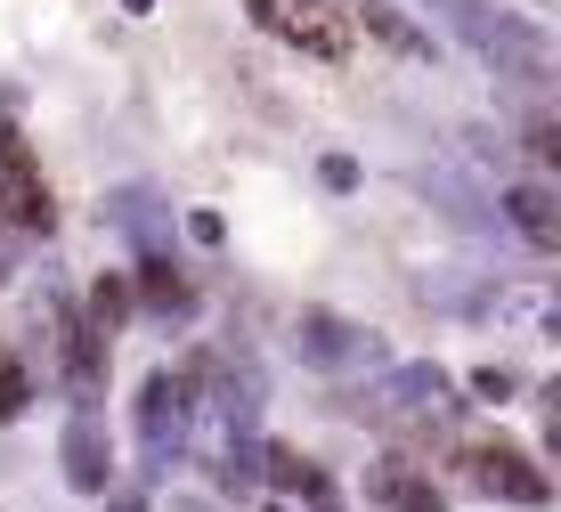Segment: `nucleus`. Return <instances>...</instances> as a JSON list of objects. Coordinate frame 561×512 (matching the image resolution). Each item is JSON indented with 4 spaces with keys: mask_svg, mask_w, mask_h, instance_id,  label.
<instances>
[{
    "mask_svg": "<svg viewBox=\"0 0 561 512\" xmlns=\"http://www.w3.org/2000/svg\"><path fill=\"white\" fill-rule=\"evenodd\" d=\"M0 220L9 228H49V187H42V163H33L25 130L0 123Z\"/></svg>",
    "mask_w": 561,
    "mask_h": 512,
    "instance_id": "nucleus-5",
    "label": "nucleus"
},
{
    "mask_svg": "<svg viewBox=\"0 0 561 512\" xmlns=\"http://www.w3.org/2000/svg\"><path fill=\"white\" fill-rule=\"evenodd\" d=\"M448 16H456V33L472 42V57L489 73H505V82H520V90H546L553 82V42L529 25V16L489 9V0H448Z\"/></svg>",
    "mask_w": 561,
    "mask_h": 512,
    "instance_id": "nucleus-1",
    "label": "nucleus"
},
{
    "mask_svg": "<svg viewBox=\"0 0 561 512\" xmlns=\"http://www.w3.org/2000/svg\"><path fill=\"white\" fill-rule=\"evenodd\" d=\"M318 180L334 187V195H351V187H358V163H351V155H325V163H318Z\"/></svg>",
    "mask_w": 561,
    "mask_h": 512,
    "instance_id": "nucleus-17",
    "label": "nucleus"
},
{
    "mask_svg": "<svg viewBox=\"0 0 561 512\" xmlns=\"http://www.w3.org/2000/svg\"><path fill=\"white\" fill-rule=\"evenodd\" d=\"M25 399H33L25 359H9V350H0V423H16V416H25Z\"/></svg>",
    "mask_w": 561,
    "mask_h": 512,
    "instance_id": "nucleus-16",
    "label": "nucleus"
},
{
    "mask_svg": "<svg viewBox=\"0 0 561 512\" xmlns=\"http://www.w3.org/2000/svg\"><path fill=\"white\" fill-rule=\"evenodd\" d=\"M529 155H537V163H561V130L553 123H529Z\"/></svg>",
    "mask_w": 561,
    "mask_h": 512,
    "instance_id": "nucleus-18",
    "label": "nucleus"
},
{
    "mask_svg": "<svg viewBox=\"0 0 561 512\" xmlns=\"http://www.w3.org/2000/svg\"><path fill=\"white\" fill-rule=\"evenodd\" d=\"M171 512H204V497H171Z\"/></svg>",
    "mask_w": 561,
    "mask_h": 512,
    "instance_id": "nucleus-21",
    "label": "nucleus"
},
{
    "mask_svg": "<svg viewBox=\"0 0 561 512\" xmlns=\"http://www.w3.org/2000/svg\"><path fill=\"white\" fill-rule=\"evenodd\" d=\"M211 480H220L228 497H237V488H253V480H261V456H253V447H237V440H228V447H220V464H211Z\"/></svg>",
    "mask_w": 561,
    "mask_h": 512,
    "instance_id": "nucleus-15",
    "label": "nucleus"
},
{
    "mask_svg": "<svg viewBox=\"0 0 561 512\" xmlns=\"http://www.w3.org/2000/svg\"><path fill=\"white\" fill-rule=\"evenodd\" d=\"M463 480H472L480 497H505V504H546L553 497V480L520 456V447H463Z\"/></svg>",
    "mask_w": 561,
    "mask_h": 512,
    "instance_id": "nucleus-7",
    "label": "nucleus"
},
{
    "mask_svg": "<svg viewBox=\"0 0 561 512\" xmlns=\"http://www.w3.org/2000/svg\"><path fill=\"white\" fill-rule=\"evenodd\" d=\"M472 390H480V399H505L513 374H505V366H480V374H472Z\"/></svg>",
    "mask_w": 561,
    "mask_h": 512,
    "instance_id": "nucleus-19",
    "label": "nucleus"
},
{
    "mask_svg": "<svg viewBox=\"0 0 561 512\" xmlns=\"http://www.w3.org/2000/svg\"><path fill=\"white\" fill-rule=\"evenodd\" d=\"M57 464H66V480L82 488V497H106L114 480V440H106V416L99 407H73L66 431H57Z\"/></svg>",
    "mask_w": 561,
    "mask_h": 512,
    "instance_id": "nucleus-6",
    "label": "nucleus"
},
{
    "mask_svg": "<svg viewBox=\"0 0 561 512\" xmlns=\"http://www.w3.org/2000/svg\"><path fill=\"white\" fill-rule=\"evenodd\" d=\"M261 464H268V480H277V488L318 497V464H309V456H294V447H261Z\"/></svg>",
    "mask_w": 561,
    "mask_h": 512,
    "instance_id": "nucleus-13",
    "label": "nucleus"
},
{
    "mask_svg": "<svg viewBox=\"0 0 561 512\" xmlns=\"http://www.w3.org/2000/svg\"><path fill=\"white\" fill-rule=\"evenodd\" d=\"M187 423H196V383H187V374H147V390H139V440H147L154 464H180Z\"/></svg>",
    "mask_w": 561,
    "mask_h": 512,
    "instance_id": "nucleus-4",
    "label": "nucleus"
},
{
    "mask_svg": "<svg viewBox=\"0 0 561 512\" xmlns=\"http://www.w3.org/2000/svg\"><path fill=\"white\" fill-rule=\"evenodd\" d=\"M375 504H391V512H448V497H439L415 464H399V456L375 471Z\"/></svg>",
    "mask_w": 561,
    "mask_h": 512,
    "instance_id": "nucleus-11",
    "label": "nucleus"
},
{
    "mask_svg": "<svg viewBox=\"0 0 561 512\" xmlns=\"http://www.w3.org/2000/svg\"><path fill=\"white\" fill-rule=\"evenodd\" d=\"M505 220L529 236L537 252H561V195H553L546 180H513V187H505Z\"/></svg>",
    "mask_w": 561,
    "mask_h": 512,
    "instance_id": "nucleus-9",
    "label": "nucleus"
},
{
    "mask_svg": "<svg viewBox=\"0 0 561 512\" xmlns=\"http://www.w3.org/2000/svg\"><path fill=\"white\" fill-rule=\"evenodd\" d=\"M139 301L147 309H187V277L171 261H147V277H139Z\"/></svg>",
    "mask_w": 561,
    "mask_h": 512,
    "instance_id": "nucleus-12",
    "label": "nucleus"
},
{
    "mask_svg": "<svg viewBox=\"0 0 561 512\" xmlns=\"http://www.w3.org/2000/svg\"><path fill=\"white\" fill-rule=\"evenodd\" d=\"M294 350L309 366H375L382 350H375V333H358L351 318H334V309H301V326H294Z\"/></svg>",
    "mask_w": 561,
    "mask_h": 512,
    "instance_id": "nucleus-8",
    "label": "nucleus"
},
{
    "mask_svg": "<svg viewBox=\"0 0 561 512\" xmlns=\"http://www.w3.org/2000/svg\"><path fill=\"white\" fill-rule=\"evenodd\" d=\"M244 9H253V25H261V33H277L285 49L325 57V66L351 49V33H342V16L325 9V0H244Z\"/></svg>",
    "mask_w": 561,
    "mask_h": 512,
    "instance_id": "nucleus-3",
    "label": "nucleus"
},
{
    "mask_svg": "<svg viewBox=\"0 0 561 512\" xmlns=\"http://www.w3.org/2000/svg\"><path fill=\"white\" fill-rule=\"evenodd\" d=\"M358 25H366V33H375V42H382V49H399V57H415V66H423V57H432V33H423V25H415V16H408V9H399V0H358Z\"/></svg>",
    "mask_w": 561,
    "mask_h": 512,
    "instance_id": "nucleus-10",
    "label": "nucleus"
},
{
    "mask_svg": "<svg viewBox=\"0 0 561 512\" xmlns=\"http://www.w3.org/2000/svg\"><path fill=\"white\" fill-rule=\"evenodd\" d=\"M106 512H147V497H130V488H123V497H106Z\"/></svg>",
    "mask_w": 561,
    "mask_h": 512,
    "instance_id": "nucleus-20",
    "label": "nucleus"
},
{
    "mask_svg": "<svg viewBox=\"0 0 561 512\" xmlns=\"http://www.w3.org/2000/svg\"><path fill=\"white\" fill-rule=\"evenodd\" d=\"M123 318H130V285H123V277H99V285H90V326L114 333Z\"/></svg>",
    "mask_w": 561,
    "mask_h": 512,
    "instance_id": "nucleus-14",
    "label": "nucleus"
},
{
    "mask_svg": "<svg viewBox=\"0 0 561 512\" xmlns=\"http://www.w3.org/2000/svg\"><path fill=\"white\" fill-rule=\"evenodd\" d=\"M351 416L382 423V431H439L456 416V399H448V374H439V366H391L375 390L351 399Z\"/></svg>",
    "mask_w": 561,
    "mask_h": 512,
    "instance_id": "nucleus-2",
    "label": "nucleus"
}]
</instances>
